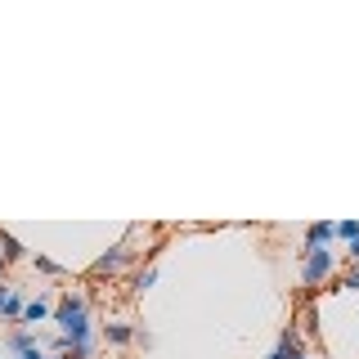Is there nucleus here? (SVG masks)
<instances>
[{"instance_id":"f257e3e1","label":"nucleus","mask_w":359,"mask_h":359,"mask_svg":"<svg viewBox=\"0 0 359 359\" xmlns=\"http://www.w3.org/2000/svg\"><path fill=\"white\" fill-rule=\"evenodd\" d=\"M54 323H59V337L67 346H81V341H95V323H90V301L81 292H63L59 306L50 314Z\"/></svg>"},{"instance_id":"f03ea898","label":"nucleus","mask_w":359,"mask_h":359,"mask_svg":"<svg viewBox=\"0 0 359 359\" xmlns=\"http://www.w3.org/2000/svg\"><path fill=\"white\" fill-rule=\"evenodd\" d=\"M301 283H306L310 292L314 287H323L328 278L337 274V256H332V247H319V252H301Z\"/></svg>"},{"instance_id":"7ed1b4c3","label":"nucleus","mask_w":359,"mask_h":359,"mask_svg":"<svg viewBox=\"0 0 359 359\" xmlns=\"http://www.w3.org/2000/svg\"><path fill=\"white\" fill-rule=\"evenodd\" d=\"M126 261H130V247L117 243V247H108V252L90 265V274H95V278H112V274H121V269H126Z\"/></svg>"},{"instance_id":"20e7f679","label":"nucleus","mask_w":359,"mask_h":359,"mask_svg":"<svg viewBox=\"0 0 359 359\" xmlns=\"http://www.w3.org/2000/svg\"><path fill=\"white\" fill-rule=\"evenodd\" d=\"M104 337H108V346H135V341H140V328L126 323V319H108L104 323Z\"/></svg>"},{"instance_id":"39448f33","label":"nucleus","mask_w":359,"mask_h":359,"mask_svg":"<svg viewBox=\"0 0 359 359\" xmlns=\"http://www.w3.org/2000/svg\"><path fill=\"white\" fill-rule=\"evenodd\" d=\"M332 238H337V224H332V220H319V224H310V229H306V252L332 247Z\"/></svg>"},{"instance_id":"423d86ee","label":"nucleus","mask_w":359,"mask_h":359,"mask_svg":"<svg viewBox=\"0 0 359 359\" xmlns=\"http://www.w3.org/2000/svg\"><path fill=\"white\" fill-rule=\"evenodd\" d=\"M50 314H54V306H50V297L41 292V297L27 301V310H22V323H27V328H36V323H45Z\"/></svg>"},{"instance_id":"0eeeda50","label":"nucleus","mask_w":359,"mask_h":359,"mask_svg":"<svg viewBox=\"0 0 359 359\" xmlns=\"http://www.w3.org/2000/svg\"><path fill=\"white\" fill-rule=\"evenodd\" d=\"M5 351L14 355V359H22V355H32V351H41L36 346V337H32L27 328H18V332H9V341H5Z\"/></svg>"},{"instance_id":"6e6552de","label":"nucleus","mask_w":359,"mask_h":359,"mask_svg":"<svg viewBox=\"0 0 359 359\" xmlns=\"http://www.w3.org/2000/svg\"><path fill=\"white\" fill-rule=\"evenodd\" d=\"M0 247H5V252H0V261H5V265H14V261H22V256H27V247H22L9 229H0Z\"/></svg>"},{"instance_id":"1a4fd4ad","label":"nucleus","mask_w":359,"mask_h":359,"mask_svg":"<svg viewBox=\"0 0 359 359\" xmlns=\"http://www.w3.org/2000/svg\"><path fill=\"white\" fill-rule=\"evenodd\" d=\"M22 310H27V297L14 287V292H9V301H5V310H0V319H18L22 323Z\"/></svg>"},{"instance_id":"9d476101","label":"nucleus","mask_w":359,"mask_h":359,"mask_svg":"<svg viewBox=\"0 0 359 359\" xmlns=\"http://www.w3.org/2000/svg\"><path fill=\"white\" fill-rule=\"evenodd\" d=\"M153 283H157V269H153V265H144L140 274H135V283H130V287H135V292H140V297H144V292H149Z\"/></svg>"},{"instance_id":"9b49d317","label":"nucleus","mask_w":359,"mask_h":359,"mask_svg":"<svg viewBox=\"0 0 359 359\" xmlns=\"http://www.w3.org/2000/svg\"><path fill=\"white\" fill-rule=\"evenodd\" d=\"M32 261H36V269H41V274H50V278H63V265H59V261H50V256H32Z\"/></svg>"},{"instance_id":"f8f14e48","label":"nucleus","mask_w":359,"mask_h":359,"mask_svg":"<svg viewBox=\"0 0 359 359\" xmlns=\"http://www.w3.org/2000/svg\"><path fill=\"white\" fill-rule=\"evenodd\" d=\"M337 238H341V243H355L359 238V220H341V224H337Z\"/></svg>"},{"instance_id":"ddd939ff","label":"nucleus","mask_w":359,"mask_h":359,"mask_svg":"<svg viewBox=\"0 0 359 359\" xmlns=\"http://www.w3.org/2000/svg\"><path fill=\"white\" fill-rule=\"evenodd\" d=\"M341 287H355V292H359V265H355V269H351V274H346V278H341Z\"/></svg>"},{"instance_id":"4468645a","label":"nucleus","mask_w":359,"mask_h":359,"mask_svg":"<svg viewBox=\"0 0 359 359\" xmlns=\"http://www.w3.org/2000/svg\"><path fill=\"white\" fill-rule=\"evenodd\" d=\"M9 292H14V287H9V283H5V278H0V310H5V301H9Z\"/></svg>"},{"instance_id":"2eb2a0df","label":"nucleus","mask_w":359,"mask_h":359,"mask_svg":"<svg viewBox=\"0 0 359 359\" xmlns=\"http://www.w3.org/2000/svg\"><path fill=\"white\" fill-rule=\"evenodd\" d=\"M346 252H351V261L359 265V238H355V243H346Z\"/></svg>"},{"instance_id":"dca6fc26","label":"nucleus","mask_w":359,"mask_h":359,"mask_svg":"<svg viewBox=\"0 0 359 359\" xmlns=\"http://www.w3.org/2000/svg\"><path fill=\"white\" fill-rule=\"evenodd\" d=\"M265 359H292V355H287V351H278V346H274V351H269Z\"/></svg>"},{"instance_id":"f3484780","label":"nucleus","mask_w":359,"mask_h":359,"mask_svg":"<svg viewBox=\"0 0 359 359\" xmlns=\"http://www.w3.org/2000/svg\"><path fill=\"white\" fill-rule=\"evenodd\" d=\"M292 359H314V355H306V351H297V355H292Z\"/></svg>"}]
</instances>
